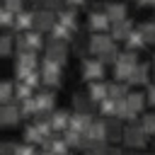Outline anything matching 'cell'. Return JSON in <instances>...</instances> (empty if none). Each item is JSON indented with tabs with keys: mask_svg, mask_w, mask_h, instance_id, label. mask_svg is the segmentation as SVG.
Masks as SVG:
<instances>
[{
	"mask_svg": "<svg viewBox=\"0 0 155 155\" xmlns=\"http://www.w3.org/2000/svg\"><path fill=\"white\" fill-rule=\"evenodd\" d=\"M124 140H126V145H128V148H140V145H145V143H148V133H145V128H143V126L131 124V126H126V128H124Z\"/></svg>",
	"mask_w": 155,
	"mask_h": 155,
	"instance_id": "cell-1",
	"label": "cell"
},
{
	"mask_svg": "<svg viewBox=\"0 0 155 155\" xmlns=\"http://www.w3.org/2000/svg\"><path fill=\"white\" fill-rule=\"evenodd\" d=\"M82 75L87 80H92V82H99V78L104 75V63L97 61V58H87L82 63Z\"/></svg>",
	"mask_w": 155,
	"mask_h": 155,
	"instance_id": "cell-2",
	"label": "cell"
},
{
	"mask_svg": "<svg viewBox=\"0 0 155 155\" xmlns=\"http://www.w3.org/2000/svg\"><path fill=\"white\" fill-rule=\"evenodd\" d=\"M111 46H114V39L107 36V34H94V36L90 39V51H92L94 56H104Z\"/></svg>",
	"mask_w": 155,
	"mask_h": 155,
	"instance_id": "cell-3",
	"label": "cell"
},
{
	"mask_svg": "<svg viewBox=\"0 0 155 155\" xmlns=\"http://www.w3.org/2000/svg\"><path fill=\"white\" fill-rule=\"evenodd\" d=\"M65 56H68L65 44H63V41L51 39V41H48V46H46V58H51V61H56V63L61 65V63H65Z\"/></svg>",
	"mask_w": 155,
	"mask_h": 155,
	"instance_id": "cell-4",
	"label": "cell"
},
{
	"mask_svg": "<svg viewBox=\"0 0 155 155\" xmlns=\"http://www.w3.org/2000/svg\"><path fill=\"white\" fill-rule=\"evenodd\" d=\"M56 15L51 12V10H39L36 12V19H34V27L39 29V31H46V29H53L56 27Z\"/></svg>",
	"mask_w": 155,
	"mask_h": 155,
	"instance_id": "cell-5",
	"label": "cell"
},
{
	"mask_svg": "<svg viewBox=\"0 0 155 155\" xmlns=\"http://www.w3.org/2000/svg\"><path fill=\"white\" fill-rule=\"evenodd\" d=\"M19 116H22L19 107H15V104H5V107H0V126H12V124L19 121Z\"/></svg>",
	"mask_w": 155,
	"mask_h": 155,
	"instance_id": "cell-6",
	"label": "cell"
},
{
	"mask_svg": "<svg viewBox=\"0 0 155 155\" xmlns=\"http://www.w3.org/2000/svg\"><path fill=\"white\" fill-rule=\"evenodd\" d=\"M92 114H82V111H75L73 116H70V124H68V128H73V131H78V133H82L85 136V131L90 128V124H92V119H90Z\"/></svg>",
	"mask_w": 155,
	"mask_h": 155,
	"instance_id": "cell-7",
	"label": "cell"
},
{
	"mask_svg": "<svg viewBox=\"0 0 155 155\" xmlns=\"http://www.w3.org/2000/svg\"><path fill=\"white\" fill-rule=\"evenodd\" d=\"M85 138H90L94 143H104L107 140V124L104 121H92L90 128L85 131Z\"/></svg>",
	"mask_w": 155,
	"mask_h": 155,
	"instance_id": "cell-8",
	"label": "cell"
},
{
	"mask_svg": "<svg viewBox=\"0 0 155 155\" xmlns=\"http://www.w3.org/2000/svg\"><path fill=\"white\" fill-rule=\"evenodd\" d=\"M109 24H111V22H109L107 12H99V10H92V12H90V27H92L97 34H102Z\"/></svg>",
	"mask_w": 155,
	"mask_h": 155,
	"instance_id": "cell-9",
	"label": "cell"
},
{
	"mask_svg": "<svg viewBox=\"0 0 155 155\" xmlns=\"http://www.w3.org/2000/svg\"><path fill=\"white\" fill-rule=\"evenodd\" d=\"M104 12H107V17H109V22H111V24H116V22H124V19H126V7H124L121 2H109Z\"/></svg>",
	"mask_w": 155,
	"mask_h": 155,
	"instance_id": "cell-10",
	"label": "cell"
},
{
	"mask_svg": "<svg viewBox=\"0 0 155 155\" xmlns=\"http://www.w3.org/2000/svg\"><path fill=\"white\" fill-rule=\"evenodd\" d=\"M133 31V24H131V19H124V22H116V24H111V39H128V34Z\"/></svg>",
	"mask_w": 155,
	"mask_h": 155,
	"instance_id": "cell-11",
	"label": "cell"
},
{
	"mask_svg": "<svg viewBox=\"0 0 155 155\" xmlns=\"http://www.w3.org/2000/svg\"><path fill=\"white\" fill-rule=\"evenodd\" d=\"M90 99H92V102H104V99H109V85H104V82H92V85H90Z\"/></svg>",
	"mask_w": 155,
	"mask_h": 155,
	"instance_id": "cell-12",
	"label": "cell"
},
{
	"mask_svg": "<svg viewBox=\"0 0 155 155\" xmlns=\"http://www.w3.org/2000/svg\"><path fill=\"white\" fill-rule=\"evenodd\" d=\"M36 107H39V114H46V111H51L53 109V92H48V90H44V92H39L36 97Z\"/></svg>",
	"mask_w": 155,
	"mask_h": 155,
	"instance_id": "cell-13",
	"label": "cell"
},
{
	"mask_svg": "<svg viewBox=\"0 0 155 155\" xmlns=\"http://www.w3.org/2000/svg\"><path fill=\"white\" fill-rule=\"evenodd\" d=\"M73 104H75V109L78 111H82V114H90L92 111V99H90V94H82V92H75L73 94Z\"/></svg>",
	"mask_w": 155,
	"mask_h": 155,
	"instance_id": "cell-14",
	"label": "cell"
},
{
	"mask_svg": "<svg viewBox=\"0 0 155 155\" xmlns=\"http://www.w3.org/2000/svg\"><path fill=\"white\" fill-rule=\"evenodd\" d=\"M104 124H107V140H119V138H124V128H121V124H119L116 116H114V119H107Z\"/></svg>",
	"mask_w": 155,
	"mask_h": 155,
	"instance_id": "cell-15",
	"label": "cell"
},
{
	"mask_svg": "<svg viewBox=\"0 0 155 155\" xmlns=\"http://www.w3.org/2000/svg\"><path fill=\"white\" fill-rule=\"evenodd\" d=\"M128 82H131V85H145V82H148V65H145V63H138V65L133 68Z\"/></svg>",
	"mask_w": 155,
	"mask_h": 155,
	"instance_id": "cell-16",
	"label": "cell"
},
{
	"mask_svg": "<svg viewBox=\"0 0 155 155\" xmlns=\"http://www.w3.org/2000/svg\"><path fill=\"white\" fill-rule=\"evenodd\" d=\"M34 19H36L34 12H24V10H22V12L15 15V27H17L19 31H22V29H29V27L34 24Z\"/></svg>",
	"mask_w": 155,
	"mask_h": 155,
	"instance_id": "cell-17",
	"label": "cell"
},
{
	"mask_svg": "<svg viewBox=\"0 0 155 155\" xmlns=\"http://www.w3.org/2000/svg\"><path fill=\"white\" fill-rule=\"evenodd\" d=\"M126 104H128V109H131L133 114H138V111L143 109V104H145V94H143V92H128Z\"/></svg>",
	"mask_w": 155,
	"mask_h": 155,
	"instance_id": "cell-18",
	"label": "cell"
},
{
	"mask_svg": "<svg viewBox=\"0 0 155 155\" xmlns=\"http://www.w3.org/2000/svg\"><path fill=\"white\" fill-rule=\"evenodd\" d=\"M48 121H51V126H53V128H65V126L70 124V114H68L65 109H58V111H53V114H51V119H48Z\"/></svg>",
	"mask_w": 155,
	"mask_h": 155,
	"instance_id": "cell-19",
	"label": "cell"
},
{
	"mask_svg": "<svg viewBox=\"0 0 155 155\" xmlns=\"http://www.w3.org/2000/svg\"><path fill=\"white\" fill-rule=\"evenodd\" d=\"M126 97H128L126 85H121V82H111V85H109V99L121 102V99H126Z\"/></svg>",
	"mask_w": 155,
	"mask_h": 155,
	"instance_id": "cell-20",
	"label": "cell"
},
{
	"mask_svg": "<svg viewBox=\"0 0 155 155\" xmlns=\"http://www.w3.org/2000/svg\"><path fill=\"white\" fill-rule=\"evenodd\" d=\"M126 44H128V48H131V51H138V48H143V46H145V39H143L140 29H133V31L128 34Z\"/></svg>",
	"mask_w": 155,
	"mask_h": 155,
	"instance_id": "cell-21",
	"label": "cell"
},
{
	"mask_svg": "<svg viewBox=\"0 0 155 155\" xmlns=\"http://www.w3.org/2000/svg\"><path fill=\"white\" fill-rule=\"evenodd\" d=\"M56 19H58L61 24H65L68 29H75V27H78V22H75V12H70V10H58Z\"/></svg>",
	"mask_w": 155,
	"mask_h": 155,
	"instance_id": "cell-22",
	"label": "cell"
},
{
	"mask_svg": "<svg viewBox=\"0 0 155 155\" xmlns=\"http://www.w3.org/2000/svg\"><path fill=\"white\" fill-rule=\"evenodd\" d=\"M24 136H27V143H31V145H34V143H44V140H46V138L41 136V131L36 128V124L27 126V128H24Z\"/></svg>",
	"mask_w": 155,
	"mask_h": 155,
	"instance_id": "cell-23",
	"label": "cell"
},
{
	"mask_svg": "<svg viewBox=\"0 0 155 155\" xmlns=\"http://www.w3.org/2000/svg\"><path fill=\"white\" fill-rule=\"evenodd\" d=\"M51 34H53V39H56V41H65V39H70L73 29H68V27H65V24H61V22H56V27L51 29Z\"/></svg>",
	"mask_w": 155,
	"mask_h": 155,
	"instance_id": "cell-24",
	"label": "cell"
},
{
	"mask_svg": "<svg viewBox=\"0 0 155 155\" xmlns=\"http://www.w3.org/2000/svg\"><path fill=\"white\" fill-rule=\"evenodd\" d=\"M41 75H61V65L51 58H44L41 61Z\"/></svg>",
	"mask_w": 155,
	"mask_h": 155,
	"instance_id": "cell-25",
	"label": "cell"
},
{
	"mask_svg": "<svg viewBox=\"0 0 155 155\" xmlns=\"http://www.w3.org/2000/svg\"><path fill=\"white\" fill-rule=\"evenodd\" d=\"M15 99L24 102V99H31V87L27 82H17L15 85Z\"/></svg>",
	"mask_w": 155,
	"mask_h": 155,
	"instance_id": "cell-26",
	"label": "cell"
},
{
	"mask_svg": "<svg viewBox=\"0 0 155 155\" xmlns=\"http://www.w3.org/2000/svg\"><path fill=\"white\" fill-rule=\"evenodd\" d=\"M116 119H126V121H131V119H136V114L128 109V104H126V99H121V102H116Z\"/></svg>",
	"mask_w": 155,
	"mask_h": 155,
	"instance_id": "cell-27",
	"label": "cell"
},
{
	"mask_svg": "<svg viewBox=\"0 0 155 155\" xmlns=\"http://www.w3.org/2000/svg\"><path fill=\"white\" fill-rule=\"evenodd\" d=\"M138 29H140L145 44H153V41H155V22H145V24H140Z\"/></svg>",
	"mask_w": 155,
	"mask_h": 155,
	"instance_id": "cell-28",
	"label": "cell"
},
{
	"mask_svg": "<svg viewBox=\"0 0 155 155\" xmlns=\"http://www.w3.org/2000/svg\"><path fill=\"white\" fill-rule=\"evenodd\" d=\"M63 140H65L68 145H82L85 136H82V133H78V131H73V128H68V131H65V136H63Z\"/></svg>",
	"mask_w": 155,
	"mask_h": 155,
	"instance_id": "cell-29",
	"label": "cell"
},
{
	"mask_svg": "<svg viewBox=\"0 0 155 155\" xmlns=\"http://www.w3.org/2000/svg\"><path fill=\"white\" fill-rule=\"evenodd\" d=\"M131 73H133V68H128V65H124V63H116V65H114V78H116V80H128Z\"/></svg>",
	"mask_w": 155,
	"mask_h": 155,
	"instance_id": "cell-30",
	"label": "cell"
},
{
	"mask_svg": "<svg viewBox=\"0 0 155 155\" xmlns=\"http://www.w3.org/2000/svg\"><path fill=\"white\" fill-rule=\"evenodd\" d=\"M19 111H22V116H27V114H39L36 99H34V97H31V99H24V102L19 104Z\"/></svg>",
	"mask_w": 155,
	"mask_h": 155,
	"instance_id": "cell-31",
	"label": "cell"
},
{
	"mask_svg": "<svg viewBox=\"0 0 155 155\" xmlns=\"http://www.w3.org/2000/svg\"><path fill=\"white\" fill-rule=\"evenodd\" d=\"M12 85L10 82H0V107H5V104H10V97H12Z\"/></svg>",
	"mask_w": 155,
	"mask_h": 155,
	"instance_id": "cell-32",
	"label": "cell"
},
{
	"mask_svg": "<svg viewBox=\"0 0 155 155\" xmlns=\"http://www.w3.org/2000/svg\"><path fill=\"white\" fill-rule=\"evenodd\" d=\"M116 63H124V65H128V68H136V65H138V61H136V53H133V51H126V53H121ZM116 63H114V65H116Z\"/></svg>",
	"mask_w": 155,
	"mask_h": 155,
	"instance_id": "cell-33",
	"label": "cell"
},
{
	"mask_svg": "<svg viewBox=\"0 0 155 155\" xmlns=\"http://www.w3.org/2000/svg\"><path fill=\"white\" fill-rule=\"evenodd\" d=\"M99 109H102V114H107V116H116V102H114V99L99 102Z\"/></svg>",
	"mask_w": 155,
	"mask_h": 155,
	"instance_id": "cell-34",
	"label": "cell"
},
{
	"mask_svg": "<svg viewBox=\"0 0 155 155\" xmlns=\"http://www.w3.org/2000/svg\"><path fill=\"white\" fill-rule=\"evenodd\" d=\"M65 150H68V143H65L63 138H53V143H51V153H53V155H65Z\"/></svg>",
	"mask_w": 155,
	"mask_h": 155,
	"instance_id": "cell-35",
	"label": "cell"
},
{
	"mask_svg": "<svg viewBox=\"0 0 155 155\" xmlns=\"http://www.w3.org/2000/svg\"><path fill=\"white\" fill-rule=\"evenodd\" d=\"M143 128L148 136H155V114H145L143 116Z\"/></svg>",
	"mask_w": 155,
	"mask_h": 155,
	"instance_id": "cell-36",
	"label": "cell"
},
{
	"mask_svg": "<svg viewBox=\"0 0 155 155\" xmlns=\"http://www.w3.org/2000/svg\"><path fill=\"white\" fill-rule=\"evenodd\" d=\"M10 24H15V15L7 12L5 7H0V27H10Z\"/></svg>",
	"mask_w": 155,
	"mask_h": 155,
	"instance_id": "cell-37",
	"label": "cell"
},
{
	"mask_svg": "<svg viewBox=\"0 0 155 155\" xmlns=\"http://www.w3.org/2000/svg\"><path fill=\"white\" fill-rule=\"evenodd\" d=\"M10 46H12V36H0V56H7L10 53Z\"/></svg>",
	"mask_w": 155,
	"mask_h": 155,
	"instance_id": "cell-38",
	"label": "cell"
},
{
	"mask_svg": "<svg viewBox=\"0 0 155 155\" xmlns=\"http://www.w3.org/2000/svg\"><path fill=\"white\" fill-rule=\"evenodd\" d=\"M5 10L12 12V15L22 12V0H5Z\"/></svg>",
	"mask_w": 155,
	"mask_h": 155,
	"instance_id": "cell-39",
	"label": "cell"
},
{
	"mask_svg": "<svg viewBox=\"0 0 155 155\" xmlns=\"http://www.w3.org/2000/svg\"><path fill=\"white\" fill-rule=\"evenodd\" d=\"M15 155H36V150H34L31 143H24V145H17L15 148Z\"/></svg>",
	"mask_w": 155,
	"mask_h": 155,
	"instance_id": "cell-40",
	"label": "cell"
},
{
	"mask_svg": "<svg viewBox=\"0 0 155 155\" xmlns=\"http://www.w3.org/2000/svg\"><path fill=\"white\" fill-rule=\"evenodd\" d=\"M24 82H27L29 87H36V85L41 82V73H36V70H31V73L27 75V80H24Z\"/></svg>",
	"mask_w": 155,
	"mask_h": 155,
	"instance_id": "cell-41",
	"label": "cell"
},
{
	"mask_svg": "<svg viewBox=\"0 0 155 155\" xmlns=\"http://www.w3.org/2000/svg\"><path fill=\"white\" fill-rule=\"evenodd\" d=\"M15 148L12 143H0V155H15Z\"/></svg>",
	"mask_w": 155,
	"mask_h": 155,
	"instance_id": "cell-42",
	"label": "cell"
},
{
	"mask_svg": "<svg viewBox=\"0 0 155 155\" xmlns=\"http://www.w3.org/2000/svg\"><path fill=\"white\" fill-rule=\"evenodd\" d=\"M145 99H148L150 104H155V85H153V87L148 90V94H145Z\"/></svg>",
	"mask_w": 155,
	"mask_h": 155,
	"instance_id": "cell-43",
	"label": "cell"
},
{
	"mask_svg": "<svg viewBox=\"0 0 155 155\" xmlns=\"http://www.w3.org/2000/svg\"><path fill=\"white\" fill-rule=\"evenodd\" d=\"M140 5H155V0H138Z\"/></svg>",
	"mask_w": 155,
	"mask_h": 155,
	"instance_id": "cell-44",
	"label": "cell"
},
{
	"mask_svg": "<svg viewBox=\"0 0 155 155\" xmlns=\"http://www.w3.org/2000/svg\"><path fill=\"white\" fill-rule=\"evenodd\" d=\"M68 2H73V5H82L85 0H68Z\"/></svg>",
	"mask_w": 155,
	"mask_h": 155,
	"instance_id": "cell-45",
	"label": "cell"
},
{
	"mask_svg": "<svg viewBox=\"0 0 155 155\" xmlns=\"http://www.w3.org/2000/svg\"><path fill=\"white\" fill-rule=\"evenodd\" d=\"M153 65H155V56H153Z\"/></svg>",
	"mask_w": 155,
	"mask_h": 155,
	"instance_id": "cell-46",
	"label": "cell"
}]
</instances>
